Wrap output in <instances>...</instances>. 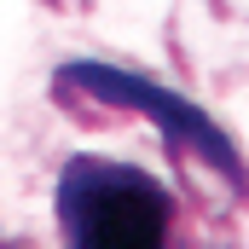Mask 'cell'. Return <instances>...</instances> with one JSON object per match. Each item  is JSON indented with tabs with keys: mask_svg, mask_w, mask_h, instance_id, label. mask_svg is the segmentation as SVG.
I'll return each mask as SVG.
<instances>
[{
	"mask_svg": "<svg viewBox=\"0 0 249 249\" xmlns=\"http://www.w3.org/2000/svg\"><path fill=\"white\" fill-rule=\"evenodd\" d=\"M53 99L70 116H81V122H105L110 110L145 116L162 133V145H168L186 191L203 209H226V203H244L249 209V162L238 157V145L209 122L197 105L151 87V81H139V75L105 70V64H64L58 75H53Z\"/></svg>",
	"mask_w": 249,
	"mask_h": 249,
	"instance_id": "obj_1",
	"label": "cell"
},
{
	"mask_svg": "<svg viewBox=\"0 0 249 249\" xmlns=\"http://www.w3.org/2000/svg\"><path fill=\"white\" fill-rule=\"evenodd\" d=\"M53 203L64 249H174L180 197L139 162L70 157Z\"/></svg>",
	"mask_w": 249,
	"mask_h": 249,
	"instance_id": "obj_2",
	"label": "cell"
},
{
	"mask_svg": "<svg viewBox=\"0 0 249 249\" xmlns=\"http://www.w3.org/2000/svg\"><path fill=\"white\" fill-rule=\"evenodd\" d=\"M168 47L203 87L249 81V0H174Z\"/></svg>",
	"mask_w": 249,
	"mask_h": 249,
	"instance_id": "obj_3",
	"label": "cell"
},
{
	"mask_svg": "<svg viewBox=\"0 0 249 249\" xmlns=\"http://www.w3.org/2000/svg\"><path fill=\"white\" fill-rule=\"evenodd\" d=\"M174 249H238V244H226V238H197V244H174Z\"/></svg>",
	"mask_w": 249,
	"mask_h": 249,
	"instance_id": "obj_4",
	"label": "cell"
},
{
	"mask_svg": "<svg viewBox=\"0 0 249 249\" xmlns=\"http://www.w3.org/2000/svg\"><path fill=\"white\" fill-rule=\"evenodd\" d=\"M0 249H35V244H23V238H0Z\"/></svg>",
	"mask_w": 249,
	"mask_h": 249,
	"instance_id": "obj_5",
	"label": "cell"
},
{
	"mask_svg": "<svg viewBox=\"0 0 249 249\" xmlns=\"http://www.w3.org/2000/svg\"><path fill=\"white\" fill-rule=\"evenodd\" d=\"M53 6H75V0H53Z\"/></svg>",
	"mask_w": 249,
	"mask_h": 249,
	"instance_id": "obj_6",
	"label": "cell"
}]
</instances>
